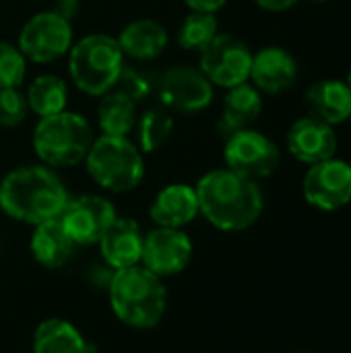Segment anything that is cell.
Segmentation results:
<instances>
[{
  "label": "cell",
  "mask_w": 351,
  "mask_h": 353,
  "mask_svg": "<svg viewBox=\"0 0 351 353\" xmlns=\"http://www.w3.org/2000/svg\"><path fill=\"white\" fill-rule=\"evenodd\" d=\"M194 190L201 215L221 232L248 230L265 207L261 186L228 168L207 172Z\"/></svg>",
  "instance_id": "obj_1"
},
{
  "label": "cell",
  "mask_w": 351,
  "mask_h": 353,
  "mask_svg": "<svg viewBox=\"0 0 351 353\" xmlns=\"http://www.w3.org/2000/svg\"><path fill=\"white\" fill-rule=\"evenodd\" d=\"M68 203V190L48 165H23L0 180V209L23 223L56 219Z\"/></svg>",
  "instance_id": "obj_2"
},
{
  "label": "cell",
  "mask_w": 351,
  "mask_h": 353,
  "mask_svg": "<svg viewBox=\"0 0 351 353\" xmlns=\"http://www.w3.org/2000/svg\"><path fill=\"white\" fill-rule=\"evenodd\" d=\"M108 294L112 312L122 325L130 329H153L166 316L168 290L163 279L143 265L114 271Z\"/></svg>",
  "instance_id": "obj_3"
},
{
  "label": "cell",
  "mask_w": 351,
  "mask_h": 353,
  "mask_svg": "<svg viewBox=\"0 0 351 353\" xmlns=\"http://www.w3.org/2000/svg\"><path fill=\"white\" fill-rule=\"evenodd\" d=\"M91 124L77 112H60L39 118L33 128V151L39 161L52 170L72 168L85 161L93 145Z\"/></svg>",
  "instance_id": "obj_4"
},
{
  "label": "cell",
  "mask_w": 351,
  "mask_h": 353,
  "mask_svg": "<svg viewBox=\"0 0 351 353\" xmlns=\"http://www.w3.org/2000/svg\"><path fill=\"white\" fill-rule=\"evenodd\" d=\"M124 68V54L118 39L106 33H93L77 43L68 52V72L79 91L101 97L112 91Z\"/></svg>",
  "instance_id": "obj_5"
},
{
  "label": "cell",
  "mask_w": 351,
  "mask_h": 353,
  "mask_svg": "<svg viewBox=\"0 0 351 353\" xmlns=\"http://www.w3.org/2000/svg\"><path fill=\"white\" fill-rule=\"evenodd\" d=\"M85 165L93 182L110 192H128L145 178L143 151L128 137L101 134L93 139Z\"/></svg>",
  "instance_id": "obj_6"
},
{
  "label": "cell",
  "mask_w": 351,
  "mask_h": 353,
  "mask_svg": "<svg viewBox=\"0 0 351 353\" xmlns=\"http://www.w3.org/2000/svg\"><path fill=\"white\" fill-rule=\"evenodd\" d=\"M223 161L228 170L259 182L277 172L281 151L267 134L254 128H244L225 137Z\"/></svg>",
  "instance_id": "obj_7"
},
{
  "label": "cell",
  "mask_w": 351,
  "mask_h": 353,
  "mask_svg": "<svg viewBox=\"0 0 351 353\" xmlns=\"http://www.w3.org/2000/svg\"><path fill=\"white\" fill-rule=\"evenodd\" d=\"M252 50L248 43L232 33H217L209 46L201 50L199 68L213 87L232 89L250 79Z\"/></svg>",
  "instance_id": "obj_8"
},
{
  "label": "cell",
  "mask_w": 351,
  "mask_h": 353,
  "mask_svg": "<svg viewBox=\"0 0 351 353\" xmlns=\"http://www.w3.org/2000/svg\"><path fill=\"white\" fill-rule=\"evenodd\" d=\"M72 48L70 21L56 14L52 8L41 10L27 19L19 33V50L23 56L37 64L54 62L66 56Z\"/></svg>",
  "instance_id": "obj_9"
},
{
  "label": "cell",
  "mask_w": 351,
  "mask_h": 353,
  "mask_svg": "<svg viewBox=\"0 0 351 353\" xmlns=\"http://www.w3.org/2000/svg\"><path fill=\"white\" fill-rule=\"evenodd\" d=\"M157 95L161 105L168 110L197 114L211 105L215 87L199 66L178 64L161 74L157 83Z\"/></svg>",
  "instance_id": "obj_10"
},
{
  "label": "cell",
  "mask_w": 351,
  "mask_h": 353,
  "mask_svg": "<svg viewBox=\"0 0 351 353\" xmlns=\"http://www.w3.org/2000/svg\"><path fill=\"white\" fill-rule=\"evenodd\" d=\"M302 194L319 211H339L351 203V163L331 157L308 168Z\"/></svg>",
  "instance_id": "obj_11"
},
{
  "label": "cell",
  "mask_w": 351,
  "mask_h": 353,
  "mask_svg": "<svg viewBox=\"0 0 351 353\" xmlns=\"http://www.w3.org/2000/svg\"><path fill=\"white\" fill-rule=\"evenodd\" d=\"M114 205L101 194H83L68 199L66 207L58 215L64 232L77 246L97 244L110 223L116 219Z\"/></svg>",
  "instance_id": "obj_12"
},
{
  "label": "cell",
  "mask_w": 351,
  "mask_h": 353,
  "mask_svg": "<svg viewBox=\"0 0 351 353\" xmlns=\"http://www.w3.org/2000/svg\"><path fill=\"white\" fill-rule=\"evenodd\" d=\"M192 252V242L184 230L155 228L143 240L141 265L163 279L182 273L190 265Z\"/></svg>",
  "instance_id": "obj_13"
},
{
  "label": "cell",
  "mask_w": 351,
  "mask_h": 353,
  "mask_svg": "<svg viewBox=\"0 0 351 353\" xmlns=\"http://www.w3.org/2000/svg\"><path fill=\"white\" fill-rule=\"evenodd\" d=\"M288 151L306 165H314L319 161L331 159L337 153L339 139L335 132V126L314 118V116H302L298 118L288 134H285Z\"/></svg>",
  "instance_id": "obj_14"
},
{
  "label": "cell",
  "mask_w": 351,
  "mask_h": 353,
  "mask_svg": "<svg viewBox=\"0 0 351 353\" xmlns=\"http://www.w3.org/2000/svg\"><path fill=\"white\" fill-rule=\"evenodd\" d=\"M298 79L296 58L281 46H265L252 54L250 79L252 85L267 95H281Z\"/></svg>",
  "instance_id": "obj_15"
},
{
  "label": "cell",
  "mask_w": 351,
  "mask_h": 353,
  "mask_svg": "<svg viewBox=\"0 0 351 353\" xmlns=\"http://www.w3.org/2000/svg\"><path fill=\"white\" fill-rule=\"evenodd\" d=\"M143 240L145 234L141 232L139 223L128 217H116L110 228L99 238V250L103 261L114 269H128L141 265L143 254Z\"/></svg>",
  "instance_id": "obj_16"
},
{
  "label": "cell",
  "mask_w": 351,
  "mask_h": 353,
  "mask_svg": "<svg viewBox=\"0 0 351 353\" xmlns=\"http://www.w3.org/2000/svg\"><path fill=\"white\" fill-rule=\"evenodd\" d=\"M149 215L157 228H174V230L186 228L201 215L194 186L170 184L161 188L151 203Z\"/></svg>",
  "instance_id": "obj_17"
},
{
  "label": "cell",
  "mask_w": 351,
  "mask_h": 353,
  "mask_svg": "<svg viewBox=\"0 0 351 353\" xmlns=\"http://www.w3.org/2000/svg\"><path fill=\"white\" fill-rule=\"evenodd\" d=\"M308 114L337 126L351 116V87L341 79H321L312 83L304 95Z\"/></svg>",
  "instance_id": "obj_18"
},
{
  "label": "cell",
  "mask_w": 351,
  "mask_h": 353,
  "mask_svg": "<svg viewBox=\"0 0 351 353\" xmlns=\"http://www.w3.org/2000/svg\"><path fill=\"white\" fill-rule=\"evenodd\" d=\"M116 39L124 58L139 62L155 60L168 48V31L153 19H137L128 23Z\"/></svg>",
  "instance_id": "obj_19"
},
{
  "label": "cell",
  "mask_w": 351,
  "mask_h": 353,
  "mask_svg": "<svg viewBox=\"0 0 351 353\" xmlns=\"http://www.w3.org/2000/svg\"><path fill=\"white\" fill-rule=\"evenodd\" d=\"M261 112H263V93L252 83H242L238 87L228 89L219 128L223 130L225 137H230L236 130L252 128Z\"/></svg>",
  "instance_id": "obj_20"
},
{
  "label": "cell",
  "mask_w": 351,
  "mask_h": 353,
  "mask_svg": "<svg viewBox=\"0 0 351 353\" xmlns=\"http://www.w3.org/2000/svg\"><path fill=\"white\" fill-rule=\"evenodd\" d=\"M74 246L77 244L64 232L58 217L43 221V223H37L33 234H31V242H29L33 259L46 269L64 267L68 263V259L72 256Z\"/></svg>",
  "instance_id": "obj_21"
},
{
  "label": "cell",
  "mask_w": 351,
  "mask_h": 353,
  "mask_svg": "<svg viewBox=\"0 0 351 353\" xmlns=\"http://www.w3.org/2000/svg\"><path fill=\"white\" fill-rule=\"evenodd\" d=\"M33 353H89V347L72 323L48 319L33 333Z\"/></svg>",
  "instance_id": "obj_22"
},
{
  "label": "cell",
  "mask_w": 351,
  "mask_h": 353,
  "mask_svg": "<svg viewBox=\"0 0 351 353\" xmlns=\"http://www.w3.org/2000/svg\"><path fill=\"white\" fill-rule=\"evenodd\" d=\"M137 101L124 95L118 89H112L101 95L97 105V124L103 134L112 137H128V132L137 126Z\"/></svg>",
  "instance_id": "obj_23"
},
{
  "label": "cell",
  "mask_w": 351,
  "mask_h": 353,
  "mask_svg": "<svg viewBox=\"0 0 351 353\" xmlns=\"http://www.w3.org/2000/svg\"><path fill=\"white\" fill-rule=\"evenodd\" d=\"M29 112H35V116L46 118L54 116L66 110L68 103V91L66 83L56 74H39L31 81L27 93Z\"/></svg>",
  "instance_id": "obj_24"
},
{
  "label": "cell",
  "mask_w": 351,
  "mask_h": 353,
  "mask_svg": "<svg viewBox=\"0 0 351 353\" xmlns=\"http://www.w3.org/2000/svg\"><path fill=\"white\" fill-rule=\"evenodd\" d=\"M139 126V149L143 153H155L159 151L174 134V118L168 108L153 105L143 112V116L137 120Z\"/></svg>",
  "instance_id": "obj_25"
},
{
  "label": "cell",
  "mask_w": 351,
  "mask_h": 353,
  "mask_svg": "<svg viewBox=\"0 0 351 353\" xmlns=\"http://www.w3.org/2000/svg\"><path fill=\"white\" fill-rule=\"evenodd\" d=\"M219 33V23L213 12H190L178 27V46L184 50H203Z\"/></svg>",
  "instance_id": "obj_26"
},
{
  "label": "cell",
  "mask_w": 351,
  "mask_h": 353,
  "mask_svg": "<svg viewBox=\"0 0 351 353\" xmlns=\"http://www.w3.org/2000/svg\"><path fill=\"white\" fill-rule=\"evenodd\" d=\"M27 74V58L8 41H0V89L21 87Z\"/></svg>",
  "instance_id": "obj_27"
},
{
  "label": "cell",
  "mask_w": 351,
  "mask_h": 353,
  "mask_svg": "<svg viewBox=\"0 0 351 353\" xmlns=\"http://www.w3.org/2000/svg\"><path fill=\"white\" fill-rule=\"evenodd\" d=\"M29 114V103L19 87L0 89V126L12 128L25 122Z\"/></svg>",
  "instance_id": "obj_28"
},
{
  "label": "cell",
  "mask_w": 351,
  "mask_h": 353,
  "mask_svg": "<svg viewBox=\"0 0 351 353\" xmlns=\"http://www.w3.org/2000/svg\"><path fill=\"white\" fill-rule=\"evenodd\" d=\"M114 89L122 91L124 95H128L132 101L139 103V101L147 99V95L151 93V83H149L139 70H132V68H128V66L124 64V68H122V72H120L116 85H114Z\"/></svg>",
  "instance_id": "obj_29"
},
{
  "label": "cell",
  "mask_w": 351,
  "mask_h": 353,
  "mask_svg": "<svg viewBox=\"0 0 351 353\" xmlns=\"http://www.w3.org/2000/svg\"><path fill=\"white\" fill-rule=\"evenodd\" d=\"M228 0H184V4L194 12H217L225 6Z\"/></svg>",
  "instance_id": "obj_30"
},
{
  "label": "cell",
  "mask_w": 351,
  "mask_h": 353,
  "mask_svg": "<svg viewBox=\"0 0 351 353\" xmlns=\"http://www.w3.org/2000/svg\"><path fill=\"white\" fill-rule=\"evenodd\" d=\"M79 8H81L79 0H58V2L54 4V8H52V10H54L56 14H60L62 19L72 21V19L77 17Z\"/></svg>",
  "instance_id": "obj_31"
},
{
  "label": "cell",
  "mask_w": 351,
  "mask_h": 353,
  "mask_svg": "<svg viewBox=\"0 0 351 353\" xmlns=\"http://www.w3.org/2000/svg\"><path fill=\"white\" fill-rule=\"evenodd\" d=\"M263 10L269 12H285L290 8H294L300 0H254Z\"/></svg>",
  "instance_id": "obj_32"
},
{
  "label": "cell",
  "mask_w": 351,
  "mask_h": 353,
  "mask_svg": "<svg viewBox=\"0 0 351 353\" xmlns=\"http://www.w3.org/2000/svg\"><path fill=\"white\" fill-rule=\"evenodd\" d=\"M345 81H348V85L351 87V68H350V72H348V79H345Z\"/></svg>",
  "instance_id": "obj_33"
},
{
  "label": "cell",
  "mask_w": 351,
  "mask_h": 353,
  "mask_svg": "<svg viewBox=\"0 0 351 353\" xmlns=\"http://www.w3.org/2000/svg\"><path fill=\"white\" fill-rule=\"evenodd\" d=\"M310 2H319L321 4V2H329V0H310Z\"/></svg>",
  "instance_id": "obj_34"
},
{
  "label": "cell",
  "mask_w": 351,
  "mask_h": 353,
  "mask_svg": "<svg viewBox=\"0 0 351 353\" xmlns=\"http://www.w3.org/2000/svg\"><path fill=\"white\" fill-rule=\"evenodd\" d=\"M348 122H351V116H350V120H348Z\"/></svg>",
  "instance_id": "obj_35"
}]
</instances>
